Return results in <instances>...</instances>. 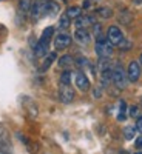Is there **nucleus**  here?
Wrapping results in <instances>:
<instances>
[{"mask_svg": "<svg viewBox=\"0 0 142 154\" xmlns=\"http://www.w3.org/2000/svg\"><path fill=\"white\" fill-rule=\"evenodd\" d=\"M119 116H118V120H125V109H127V103L124 100L119 102Z\"/></svg>", "mask_w": 142, "mask_h": 154, "instance_id": "nucleus-22", "label": "nucleus"}, {"mask_svg": "<svg viewBox=\"0 0 142 154\" xmlns=\"http://www.w3.org/2000/svg\"><path fill=\"white\" fill-rule=\"evenodd\" d=\"M136 130L139 133H142V116L140 117H137V122H136Z\"/></svg>", "mask_w": 142, "mask_h": 154, "instance_id": "nucleus-30", "label": "nucleus"}, {"mask_svg": "<svg viewBox=\"0 0 142 154\" xmlns=\"http://www.w3.org/2000/svg\"><path fill=\"white\" fill-rule=\"evenodd\" d=\"M121 22L122 23H125V25H128V23H131V20H133V17H131V14H128L127 11H122L121 12Z\"/></svg>", "mask_w": 142, "mask_h": 154, "instance_id": "nucleus-24", "label": "nucleus"}, {"mask_svg": "<svg viewBox=\"0 0 142 154\" xmlns=\"http://www.w3.org/2000/svg\"><path fill=\"white\" fill-rule=\"evenodd\" d=\"M53 34H54V28H53V26H48V28L43 29L42 37L39 38L37 45L34 46V54H36L37 57H42V56L46 54V51H48V46H49V42H51V37H53Z\"/></svg>", "mask_w": 142, "mask_h": 154, "instance_id": "nucleus-1", "label": "nucleus"}, {"mask_svg": "<svg viewBox=\"0 0 142 154\" xmlns=\"http://www.w3.org/2000/svg\"><path fill=\"white\" fill-rule=\"evenodd\" d=\"M94 2H96V0H94Z\"/></svg>", "mask_w": 142, "mask_h": 154, "instance_id": "nucleus-39", "label": "nucleus"}, {"mask_svg": "<svg viewBox=\"0 0 142 154\" xmlns=\"http://www.w3.org/2000/svg\"><path fill=\"white\" fill-rule=\"evenodd\" d=\"M74 38L80 45H88L90 43V32L87 31V28H77L74 32Z\"/></svg>", "mask_w": 142, "mask_h": 154, "instance_id": "nucleus-12", "label": "nucleus"}, {"mask_svg": "<svg viewBox=\"0 0 142 154\" xmlns=\"http://www.w3.org/2000/svg\"><path fill=\"white\" fill-rule=\"evenodd\" d=\"M57 56H56V53H49L46 57H45V60H43V63H42V66H40V71L42 72H45L51 65H53V62H54V59H56Z\"/></svg>", "mask_w": 142, "mask_h": 154, "instance_id": "nucleus-16", "label": "nucleus"}, {"mask_svg": "<svg viewBox=\"0 0 142 154\" xmlns=\"http://www.w3.org/2000/svg\"><path fill=\"white\" fill-rule=\"evenodd\" d=\"M96 54L99 56V59H108L113 54V45L108 42V38L100 35L96 38Z\"/></svg>", "mask_w": 142, "mask_h": 154, "instance_id": "nucleus-2", "label": "nucleus"}, {"mask_svg": "<svg viewBox=\"0 0 142 154\" xmlns=\"http://www.w3.org/2000/svg\"><path fill=\"white\" fill-rule=\"evenodd\" d=\"M96 23L93 16H79L76 19V26L77 28H88V26H93Z\"/></svg>", "mask_w": 142, "mask_h": 154, "instance_id": "nucleus-13", "label": "nucleus"}, {"mask_svg": "<svg viewBox=\"0 0 142 154\" xmlns=\"http://www.w3.org/2000/svg\"><path fill=\"white\" fill-rule=\"evenodd\" d=\"M136 148H142V137H139L137 140H136V145H134Z\"/></svg>", "mask_w": 142, "mask_h": 154, "instance_id": "nucleus-32", "label": "nucleus"}, {"mask_svg": "<svg viewBox=\"0 0 142 154\" xmlns=\"http://www.w3.org/2000/svg\"><path fill=\"white\" fill-rule=\"evenodd\" d=\"M74 63V60H73V57L71 56H62L60 59H59V65H60V68H68V66H71Z\"/></svg>", "mask_w": 142, "mask_h": 154, "instance_id": "nucleus-18", "label": "nucleus"}, {"mask_svg": "<svg viewBox=\"0 0 142 154\" xmlns=\"http://www.w3.org/2000/svg\"><path fill=\"white\" fill-rule=\"evenodd\" d=\"M0 2H2V0H0Z\"/></svg>", "mask_w": 142, "mask_h": 154, "instance_id": "nucleus-38", "label": "nucleus"}, {"mask_svg": "<svg viewBox=\"0 0 142 154\" xmlns=\"http://www.w3.org/2000/svg\"><path fill=\"white\" fill-rule=\"evenodd\" d=\"M127 77L130 82H137L140 77V65L137 62H131L128 65V71H127Z\"/></svg>", "mask_w": 142, "mask_h": 154, "instance_id": "nucleus-9", "label": "nucleus"}, {"mask_svg": "<svg viewBox=\"0 0 142 154\" xmlns=\"http://www.w3.org/2000/svg\"><path fill=\"white\" fill-rule=\"evenodd\" d=\"M96 14L99 17H102V19H110L113 16V9L108 8V6H100V8L96 9Z\"/></svg>", "mask_w": 142, "mask_h": 154, "instance_id": "nucleus-17", "label": "nucleus"}, {"mask_svg": "<svg viewBox=\"0 0 142 154\" xmlns=\"http://www.w3.org/2000/svg\"><path fill=\"white\" fill-rule=\"evenodd\" d=\"M127 82H128L127 72L124 71L121 63H118L116 66H113V83L118 86L119 89H124L127 86Z\"/></svg>", "mask_w": 142, "mask_h": 154, "instance_id": "nucleus-3", "label": "nucleus"}, {"mask_svg": "<svg viewBox=\"0 0 142 154\" xmlns=\"http://www.w3.org/2000/svg\"><path fill=\"white\" fill-rule=\"evenodd\" d=\"M136 134V126H125L124 128V137L127 140H131Z\"/></svg>", "mask_w": 142, "mask_h": 154, "instance_id": "nucleus-20", "label": "nucleus"}, {"mask_svg": "<svg viewBox=\"0 0 142 154\" xmlns=\"http://www.w3.org/2000/svg\"><path fill=\"white\" fill-rule=\"evenodd\" d=\"M136 154H142V152H136Z\"/></svg>", "mask_w": 142, "mask_h": 154, "instance_id": "nucleus-37", "label": "nucleus"}, {"mask_svg": "<svg viewBox=\"0 0 142 154\" xmlns=\"http://www.w3.org/2000/svg\"><path fill=\"white\" fill-rule=\"evenodd\" d=\"M43 5L45 3H42L40 0H36V2L31 5V9H30V16H31V19L36 22L40 16H43Z\"/></svg>", "mask_w": 142, "mask_h": 154, "instance_id": "nucleus-11", "label": "nucleus"}, {"mask_svg": "<svg viewBox=\"0 0 142 154\" xmlns=\"http://www.w3.org/2000/svg\"><path fill=\"white\" fill-rule=\"evenodd\" d=\"M59 26H60L62 29H67V28L70 26V17H68L67 14H63V16L60 17V22H59Z\"/></svg>", "mask_w": 142, "mask_h": 154, "instance_id": "nucleus-23", "label": "nucleus"}, {"mask_svg": "<svg viewBox=\"0 0 142 154\" xmlns=\"http://www.w3.org/2000/svg\"><path fill=\"white\" fill-rule=\"evenodd\" d=\"M22 103H23L25 109H27V112L30 114V117L36 119L37 114H39V108H37V105H36V102H34L33 99H30V97L25 96V97H22Z\"/></svg>", "mask_w": 142, "mask_h": 154, "instance_id": "nucleus-8", "label": "nucleus"}, {"mask_svg": "<svg viewBox=\"0 0 142 154\" xmlns=\"http://www.w3.org/2000/svg\"><path fill=\"white\" fill-rule=\"evenodd\" d=\"M133 2H134L136 5H139V3H142V0H133Z\"/></svg>", "mask_w": 142, "mask_h": 154, "instance_id": "nucleus-34", "label": "nucleus"}, {"mask_svg": "<svg viewBox=\"0 0 142 154\" xmlns=\"http://www.w3.org/2000/svg\"><path fill=\"white\" fill-rule=\"evenodd\" d=\"M0 154H12V146L9 142V134L3 125H0Z\"/></svg>", "mask_w": 142, "mask_h": 154, "instance_id": "nucleus-4", "label": "nucleus"}, {"mask_svg": "<svg viewBox=\"0 0 142 154\" xmlns=\"http://www.w3.org/2000/svg\"><path fill=\"white\" fill-rule=\"evenodd\" d=\"M93 35L97 38V37H100V35H104L102 34V31H100V25L99 23H94L93 25Z\"/></svg>", "mask_w": 142, "mask_h": 154, "instance_id": "nucleus-25", "label": "nucleus"}, {"mask_svg": "<svg viewBox=\"0 0 142 154\" xmlns=\"http://www.w3.org/2000/svg\"><path fill=\"white\" fill-rule=\"evenodd\" d=\"M71 45V35L68 32H60L54 38V46L56 49H65Z\"/></svg>", "mask_w": 142, "mask_h": 154, "instance_id": "nucleus-7", "label": "nucleus"}, {"mask_svg": "<svg viewBox=\"0 0 142 154\" xmlns=\"http://www.w3.org/2000/svg\"><path fill=\"white\" fill-rule=\"evenodd\" d=\"M140 63H142V54H140Z\"/></svg>", "mask_w": 142, "mask_h": 154, "instance_id": "nucleus-36", "label": "nucleus"}, {"mask_svg": "<svg viewBox=\"0 0 142 154\" xmlns=\"http://www.w3.org/2000/svg\"><path fill=\"white\" fill-rule=\"evenodd\" d=\"M100 96H102V91H100V89H97V88H96V89H94V97H96V99H99Z\"/></svg>", "mask_w": 142, "mask_h": 154, "instance_id": "nucleus-31", "label": "nucleus"}, {"mask_svg": "<svg viewBox=\"0 0 142 154\" xmlns=\"http://www.w3.org/2000/svg\"><path fill=\"white\" fill-rule=\"evenodd\" d=\"M76 63H77L79 66H84V65H88V60H87L85 57H79V59L76 60Z\"/></svg>", "mask_w": 142, "mask_h": 154, "instance_id": "nucleus-28", "label": "nucleus"}, {"mask_svg": "<svg viewBox=\"0 0 142 154\" xmlns=\"http://www.w3.org/2000/svg\"><path fill=\"white\" fill-rule=\"evenodd\" d=\"M60 83L62 85H70L71 83V71H63L60 75Z\"/></svg>", "mask_w": 142, "mask_h": 154, "instance_id": "nucleus-21", "label": "nucleus"}, {"mask_svg": "<svg viewBox=\"0 0 142 154\" xmlns=\"http://www.w3.org/2000/svg\"><path fill=\"white\" fill-rule=\"evenodd\" d=\"M40 2H42V3H46V2H49V0H40Z\"/></svg>", "mask_w": 142, "mask_h": 154, "instance_id": "nucleus-35", "label": "nucleus"}, {"mask_svg": "<svg viewBox=\"0 0 142 154\" xmlns=\"http://www.w3.org/2000/svg\"><path fill=\"white\" fill-rule=\"evenodd\" d=\"M74 89L71 88V85H62L60 83V89H59V99L62 103H71L74 100Z\"/></svg>", "mask_w": 142, "mask_h": 154, "instance_id": "nucleus-6", "label": "nucleus"}, {"mask_svg": "<svg viewBox=\"0 0 142 154\" xmlns=\"http://www.w3.org/2000/svg\"><path fill=\"white\" fill-rule=\"evenodd\" d=\"M137 112H139V108L137 106H130V116H131V117H136Z\"/></svg>", "mask_w": 142, "mask_h": 154, "instance_id": "nucleus-29", "label": "nucleus"}, {"mask_svg": "<svg viewBox=\"0 0 142 154\" xmlns=\"http://www.w3.org/2000/svg\"><path fill=\"white\" fill-rule=\"evenodd\" d=\"M6 32V28L3 26V25H0V35H2V34H5Z\"/></svg>", "mask_w": 142, "mask_h": 154, "instance_id": "nucleus-33", "label": "nucleus"}, {"mask_svg": "<svg viewBox=\"0 0 142 154\" xmlns=\"http://www.w3.org/2000/svg\"><path fill=\"white\" fill-rule=\"evenodd\" d=\"M31 0H19V17L20 19H25L28 14H30V9H31Z\"/></svg>", "mask_w": 142, "mask_h": 154, "instance_id": "nucleus-14", "label": "nucleus"}, {"mask_svg": "<svg viewBox=\"0 0 142 154\" xmlns=\"http://www.w3.org/2000/svg\"><path fill=\"white\" fill-rule=\"evenodd\" d=\"M57 11H59V5L56 3V2H46L45 5H43V14H49V16H54V14H57Z\"/></svg>", "mask_w": 142, "mask_h": 154, "instance_id": "nucleus-15", "label": "nucleus"}, {"mask_svg": "<svg viewBox=\"0 0 142 154\" xmlns=\"http://www.w3.org/2000/svg\"><path fill=\"white\" fill-rule=\"evenodd\" d=\"M80 8L79 6H71V8H68L67 9V12H65V14L70 17V19H77V17H79L80 16Z\"/></svg>", "mask_w": 142, "mask_h": 154, "instance_id": "nucleus-19", "label": "nucleus"}, {"mask_svg": "<svg viewBox=\"0 0 142 154\" xmlns=\"http://www.w3.org/2000/svg\"><path fill=\"white\" fill-rule=\"evenodd\" d=\"M27 148H28L30 152H37V151H39V143H31V142H28V143H27Z\"/></svg>", "mask_w": 142, "mask_h": 154, "instance_id": "nucleus-26", "label": "nucleus"}, {"mask_svg": "<svg viewBox=\"0 0 142 154\" xmlns=\"http://www.w3.org/2000/svg\"><path fill=\"white\" fill-rule=\"evenodd\" d=\"M118 46H119L121 49H130V48H131V43H130V42H127V40H122Z\"/></svg>", "mask_w": 142, "mask_h": 154, "instance_id": "nucleus-27", "label": "nucleus"}, {"mask_svg": "<svg viewBox=\"0 0 142 154\" xmlns=\"http://www.w3.org/2000/svg\"><path fill=\"white\" fill-rule=\"evenodd\" d=\"M74 83H76V86L80 89V91H88L90 89V80H88V77L84 74V72H76V75H74Z\"/></svg>", "mask_w": 142, "mask_h": 154, "instance_id": "nucleus-10", "label": "nucleus"}, {"mask_svg": "<svg viewBox=\"0 0 142 154\" xmlns=\"http://www.w3.org/2000/svg\"><path fill=\"white\" fill-rule=\"evenodd\" d=\"M107 38H108V42L113 45V46H118L122 40H124V34L122 31L118 28V26H110L108 31H107Z\"/></svg>", "mask_w": 142, "mask_h": 154, "instance_id": "nucleus-5", "label": "nucleus"}]
</instances>
